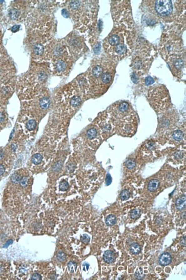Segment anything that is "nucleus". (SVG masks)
Returning <instances> with one entry per match:
<instances>
[{
  "instance_id": "obj_43",
  "label": "nucleus",
  "mask_w": 186,
  "mask_h": 280,
  "mask_svg": "<svg viewBox=\"0 0 186 280\" xmlns=\"http://www.w3.org/2000/svg\"><path fill=\"white\" fill-rule=\"evenodd\" d=\"M13 243V241L12 240H9V241H8L7 243H6V244L5 245V246H3V247H7L8 246H9V245H10V244H12Z\"/></svg>"
},
{
  "instance_id": "obj_18",
  "label": "nucleus",
  "mask_w": 186,
  "mask_h": 280,
  "mask_svg": "<svg viewBox=\"0 0 186 280\" xmlns=\"http://www.w3.org/2000/svg\"><path fill=\"white\" fill-rule=\"evenodd\" d=\"M98 134V129L95 127H92L89 128L86 133L87 137L88 138V139L89 140H94L96 137H97Z\"/></svg>"
},
{
  "instance_id": "obj_23",
  "label": "nucleus",
  "mask_w": 186,
  "mask_h": 280,
  "mask_svg": "<svg viewBox=\"0 0 186 280\" xmlns=\"http://www.w3.org/2000/svg\"><path fill=\"white\" fill-rule=\"evenodd\" d=\"M43 157L40 153H36L34 154L32 157V162L35 165H38L40 164L43 160Z\"/></svg>"
},
{
  "instance_id": "obj_34",
  "label": "nucleus",
  "mask_w": 186,
  "mask_h": 280,
  "mask_svg": "<svg viewBox=\"0 0 186 280\" xmlns=\"http://www.w3.org/2000/svg\"><path fill=\"white\" fill-rule=\"evenodd\" d=\"M174 156H175V159L177 160H180L184 157V153L182 151H178L175 153L174 154Z\"/></svg>"
},
{
  "instance_id": "obj_20",
  "label": "nucleus",
  "mask_w": 186,
  "mask_h": 280,
  "mask_svg": "<svg viewBox=\"0 0 186 280\" xmlns=\"http://www.w3.org/2000/svg\"><path fill=\"white\" fill-rule=\"evenodd\" d=\"M130 251L133 254H139L141 252L142 248L138 243H133L130 246Z\"/></svg>"
},
{
  "instance_id": "obj_2",
  "label": "nucleus",
  "mask_w": 186,
  "mask_h": 280,
  "mask_svg": "<svg viewBox=\"0 0 186 280\" xmlns=\"http://www.w3.org/2000/svg\"><path fill=\"white\" fill-rule=\"evenodd\" d=\"M163 57L169 64L172 71L178 73L184 65L182 43L175 32L168 30L163 34L160 44Z\"/></svg>"
},
{
  "instance_id": "obj_19",
  "label": "nucleus",
  "mask_w": 186,
  "mask_h": 280,
  "mask_svg": "<svg viewBox=\"0 0 186 280\" xmlns=\"http://www.w3.org/2000/svg\"><path fill=\"white\" fill-rule=\"evenodd\" d=\"M160 182L156 179H153L149 182L148 189L149 192H155L159 188Z\"/></svg>"
},
{
  "instance_id": "obj_3",
  "label": "nucleus",
  "mask_w": 186,
  "mask_h": 280,
  "mask_svg": "<svg viewBox=\"0 0 186 280\" xmlns=\"http://www.w3.org/2000/svg\"><path fill=\"white\" fill-rule=\"evenodd\" d=\"M49 67L43 63H36L25 75L21 76L17 83L19 97L26 99L31 97L33 90L44 83L47 80Z\"/></svg>"
},
{
  "instance_id": "obj_17",
  "label": "nucleus",
  "mask_w": 186,
  "mask_h": 280,
  "mask_svg": "<svg viewBox=\"0 0 186 280\" xmlns=\"http://www.w3.org/2000/svg\"><path fill=\"white\" fill-rule=\"evenodd\" d=\"M103 259L106 263H113L115 260V253L111 250H107L104 253Z\"/></svg>"
},
{
  "instance_id": "obj_15",
  "label": "nucleus",
  "mask_w": 186,
  "mask_h": 280,
  "mask_svg": "<svg viewBox=\"0 0 186 280\" xmlns=\"http://www.w3.org/2000/svg\"><path fill=\"white\" fill-rule=\"evenodd\" d=\"M172 262V257L170 254L167 252L163 253L159 257V263L163 267L168 265Z\"/></svg>"
},
{
  "instance_id": "obj_9",
  "label": "nucleus",
  "mask_w": 186,
  "mask_h": 280,
  "mask_svg": "<svg viewBox=\"0 0 186 280\" xmlns=\"http://www.w3.org/2000/svg\"><path fill=\"white\" fill-rule=\"evenodd\" d=\"M16 69L13 63L6 54L0 56V84L15 78Z\"/></svg>"
},
{
  "instance_id": "obj_35",
  "label": "nucleus",
  "mask_w": 186,
  "mask_h": 280,
  "mask_svg": "<svg viewBox=\"0 0 186 280\" xmlns=\"http://www.w3.org/2000/svg\"><path fill=\"white\" fill-rule=\"evenodd\" d=\"M81 241L85 244H87L90 241V237L87 234H84L81 237Z\"/></svg>"
},
{
  "instance_id": "obj_44",
  "label": "nucleus",
  "mask_w": 186,
  "mask_h": 280,
  "mask_svg": "<svg viewBox=\"0 0 186 280\" xmlns=\"http://www.w3.org/2000/svg\"><path fill=\"white\" fill-rule=\"evenodd\" d=\"M4 157V154L2 150H0V160H1Z\"/></svg>"
},
{
  "instance_id": "obj_22",
  "label": "nucleus",
  "mask_w": 186,
  "mask_h": 280,
  "mask_svg": "<svg viewBox=\"0 0 186 280\" xmlns=\"http://www.w3.org/2000/svg\"><path fill=\"white\" fill-rule=\"evenodd\" d=\"M116 218L115 215H109L107 217L105 220L106 225L108 226H113L116 223Z\"/></svg>"
},
{
  "instance_id": "obj_14",
  "label": "nucleus",
  "mask_w": 186,
  "mask_h": 280,
  "mask_svg": "<svg viewBox=\"0 0 186 280\" xmlns=\"http://www.w3.org/2000/svg\"><path fill=\"white\" fill-rule=\"evenodd\" d=\"M8 123V115L3 106L0 105V130L6 127Z\"/></svg>"
},
{
  "instance_id": "obj_8",
  "label": "nucleus",
  "mask_w": 186,
  "mask_h": 280,
  "mask_svg": "<svg viewBox=\"0 0 186 280\" xmlns=\"http://www.w3.org/2000/svg\"><path fill=\"white\" fill-rule=\"evenodd\" d=\"M28 3L25 1H14L7 12L8 21L11 23H20L28 16Z\"/></svg>"
},
{
  "instance_id": "obj_33",
  "label": "nucleus",
  "mask_w": 186,
  "mask_h": 280,
  "mask_svg": "<svg viewBox=\"0 0 186 280\" xmlns=\"http://www.w3.org/2000/svg\"><path fill=\"white\" fill-rule=\"evenodd\" d=\"M3 54H6V53H5V49H4V48H3V45L2 33H1V31L0 30V56L3 55Z\"/></svg>"
},
{
  "instance_id": "obj_24",
  "label": "nucleus",
  "mask_w": 186,
  "mask_h": 280,
  "mask_svg": "<svg viewBox=\"0 0 186 280\" xmlns=\"http://www.w3.org/2000/svg\"><path fill=\"white\" fill-rule=\"evenodd\" d=\"M125 166L128 170H132L136 167L135 161L132 158L127 159L125 162Z\"/></svg>"
},
{
  "instance_id": "obj_28",
  "label": "nucleus",
  "mask_w": 186,
  "mask_h": 280,
  "mask_svg": "<svg viewBox=\"0 0 186 280\" xmlns=\"http://www.w3.org/2000/svg\"><path fill=\"white\" fill-rule=\"evenodd\" d=\"M69 188V184L66 181H61L59 184V189L61 191H65Z\"/></svg>"
},
{
  "instance_id": "obj_40",
  "label": "nucleus",
  "mask_w": 186,
  "mask_h": 280,
  "mask_svg": "<svg viewBox=\"0 0 186 280\" xmlns=\"http://www.w3.org/2000/svg\"><path fill=\"white\" fill-rule=\"evenodd\" d=\"M19 28H20V25H13V26L12 27V29H12V31L13 32H16L18 31Z\"/></svg>"
},
{
  "instance_id": "obj_27",
  "label": "nucleus",
  "mask_w": 186,
  "mask_h": 280,
  "mask_svg": "<svg viewBox=\"0 0 186 280\" xmlns=\"http://www.w3.org/2000/svg\"><path fill=\"white\" fill-rule=\"evenodd\" d=\"M21 178H22L21 177L20 174H14L11 177V181L14 184H17L20 183Z\"/></svg>"
},
{
  "instance_id": "obj_16",
  "label": "nucleus",
  "mask_w": 186,
  "mask_h": 280,
  "mask_svg": "<svg viewBox=\"0 0 186 280\" xmlns=\"http://www.w3.org/2000/svg\"><path fill=\"white\" fill-rule=\"evenodd\" d=\"M175 206L178 211H183L186 210V198L185 195H182L176 199Z\"/></svg>"
},
{
  "instance_id": "obj_29",
  "label": "nucleus",
  "mask_w": 186,
  "mask_h": 280,
  "mask_svg": "<svg viewBox=\"0 0 186 280\" xmlns=\"http://www.w3.org/2000/svg\"><path fill=\"white\" fill-rule=\"evenodd\" d=\"M68 270L71 272H73L74 271H76V268H77V264L76 262L71 261L68 265Z\"/></svg>"
},
{
  "instance_id": "obj_11",
  "label": "nucleus",
  "mask_w": 186,
  "mask_h": 280,
  "mask_svg": "<svg viewBox=\"0 0 186 280\" xmlns=\"http://www.w3.org/2000/svg\"><path fill=\"white\" fill-rule=\"evenodd\" d=\"M154 2V11L158 16L167 17L173 13V5L171 1L158 0Z\"/></svg>"
},
{
  "instance_id": "obj_41",
  "label": "nucleus",
  "mask_w": 186,
  "mask_h": 280,
  "mask_svg": "<svg viewBox=\"0 0 186 280\" xmlns=\"http://www.w3.org/2000/svg\"><path fill=\"white\" fill-rule=\"evenodd\" d=\"M180 243L182 246H186V236H183L182 237L180 241Z\"/></svg>"
},
{
  "instance_id": "obj_30",
  "label": "nucleus",
  "mask_w": 186,
  "mask_h": 280,
  "mask_svg": "<svg viewBox=\"0 0 186 280\" xmlns=\"http://www.w3.org/2000/svg\"><path fill=\"white\" fill-rule=\"evenodd\" d=\"M144 275L143 273L142 269H139V271H137L135 274V277L136 280H142L144 277Z\"/></svg>"
},
{
  "instance_id": "obj_4",
  "label": "nucleus",
  "mask_w": 186,
  "mask_h": 280,
  "mask_svg": "<svg viewBox=\"0 0 186 280\" xmlns=\"http://www.w3.org/2000/svg\"><path fill=\"white\" fill-rule=\"evenodd\" d=\"M68 8L78 29L85 31L94 26L96 16L93 3L87 1H71L68 3Z\"/></svg>"
},
{
  "instance_id": "obj_6",
  "label": "nucleus",
  "mask_w": 186,
  "mask_h": 280,
  "mask_svg": "<svg viewBox=\"0 0 186 280\" xmlns=\"http://www.w3.org/2000/svg\"><path fill=\"white\" fill-rule=\"evenodd\" d=\"M128 1H115L113 8V17L114 22L118 24L117 28L128 31L132 25L130 7Z\"/></svg>"
},
{
  "instance_id": "obj_1",
  "label": "nucleus",
  "mask_w": 186,
  "mask_h": 280,
  "mask_svg": "<svg viewBox=\"0 0 186 280\" xmlns=\"http://www.w3.org/2000/svg\"><path fill=\"white\" fill-rule=\"evenodd\" d=\"M103 47L109 58L118 61L130 55L132 51L133 41L129 31L116 27L105 38Z\"/></svg>"
},
{
  "instance_id": "obj_36",
  "label": "nucleus",
  "mask_w": 186,
  "mask_h": 280,
  "mask_svg": "<svg viewBox=\"0 0 186 280\" xmlns=\"http://www.w3.org/2000/svg\"><path fill=\"white\" fill-rule=\"evenodd\" d=\"M155 82L154 79L151 76H147L145 80V83L146 86H149L152 85Z\"/></svg>"
},
{
  "instance_id": "obj_38",
  "label": "nucleus",
  "mask_w": 186,
  "mask_h": 280,
  "mask_svg": "<svg viewBox=\"0 0 186 280\" xmlns=\"http://www.w3.org/2000/svg\"><path fill=\"white\" fill-rule=\"evenodd\" d=\"M31 280H41V276L39 274H34L33 276H32V278H31Z\"/></svg>"
},
{
  "instance_id": "obj_37",
  "label": "nucleus",
  "mask_w": 186,
  "mask_h": 280,
  "mask_svg": "<svg viewBox=\"0 0 186 280\" xmlns=\"http://www.w3.org/2000/svg\"><path fill=\"white\" fill-rule=\"evenodd\" d=\"M112 183V178L111 176V175L110 174H107V177H106V179H105V183H106V185H109V184H111Z\"/></svg>"
},
{
  "instance_id": "obj_5",
  "label": "nucleus",
  "mask_w": 186,
  "mask_h": 280,
  "mask_svg": "<svg viewBox=\"0 0 186 280\" xmlns=\"http://www.w3.org/2000/svg\"><path fill=\"white\" fill-rule=\"evenodd\" d=\"M112 115L113 122L125 134L131 133L136 127V119L128 103L122 102L113 106Z\"/></svg>"
},
{
  "instance_id": "obj_12",
  "label": "nucleus",
  "mask_w": 186,
  "mask_h": 280,
  "mask_svg": "<svg viewBox=\"0 0 186 280\" xmlns=\"http://www.w3.org/2000/svg\"><path fill=\"white\" fill-rule=\"evenodd\" d=\"M64 41L71 56L73 55H79L84 49L83 42L78 36L71 35Z\"/></svg>"
},
{
  "instance_id": "obj_13",
  "label": "nucleus",
  "mask_w": 186,
  "mask_h": 280,
  "mask_svg": "<svg viewBox=\"0 0 186 280\" xmlns=\"http://www.w3.org/2000/svg\"><path fill=\"white\" fill-rule=\"evenodd\" d=\"M15 78L9 82L0 84V105L3 106V103L10 98L15 89Z\"/></svg>"
},
{
  "instance_id": "obj_7",
  "label": "nucleus",
  "mask_w": 186,
  "mask_h": 280,
  "mask_svg": "<svg viewBox=\"0 0 186 280\" xmlns=\"http://www.w3.org/2000/svg\"><path fill=\"white\" fill-rule=\"evenodd\" d=\"M153 49L148 47H143L137 50L136 55L132 60V68L135 71H145L151 63Z\"/></svg>"
},
{
  "instance_id": "obj_32",
  "label": "nucleus",
  "mask_w": 186,
  "mask_h": 280,
  "mask_svg": "<svg viewBox=\"0 0 186 280\" xmlns=\"http://www.w3.org/2000/svg\"><path fill=\"white\" fill-rule=\"evenodd\" d=\"M57 257H58V259L59 261L64 262L66 258V256H65V253H63V251H58Z\"/></svg>"
},
{
  "instance_id": "obj_26",
  "label": "nucleus",
  "mask_w": 186,
  "mask_h": 280,
  "mask_svg": "<svg viewBox=\"0 0 186 280\" xmlns=\"http://www.w3.org/2000/svg\"><path fill=\"white\" fill-rule=\"evenodd\" d=\"M141 215V211L139 209H134L130 212V217L132 219H137L139 218Z\"/></svg>"
},
{
  "instance_id": "obj_39",
  "label": "nucleus",
  "mask_w": 186,
  "mask_h": 280,
  "mask_svg": "<svg viewBox=\"0 0 186 280\" xmlns=\"http://www.w3.org/2000/svg\"><path fill=\"white\" fill-rule=\"evenodd\" d=\"M61 167H62V164H61V163H60V162H59V163H58L57 164L55 165V166H54V171H59V169H61Z\"/></svg>"
},
{
  "instance_id": "obj_25",
  "label": "nucleus",
  "mask_w": 186,
  "mask_h": 280,
  "mask_svg": "<svg viewBox=\"0 0 186 280\" xmlns=\"http://www.w3.org/2000/svg\"><path fill=\"white\" fill-rule=\"evenodd\" d=\"M130 196H131V194H130V192L128 190L124 189L121 192V193L120 194V198L122 200L125 201V200H127L130 198Z\"/></svg>"
},
{
  "instance_id": "obj_42",
  "label": "nucleus",
  "mask_w": 186,
  "mask_h": 280,
  "mask_svg": "<svg viewBox=\"0 0 186 280\" xmlns=\"http://www.w3.org/2000/svg\"><path fill=\"white\" fill-rule=\"evenodd\" d=\"M5 171V168L3 165L0 164V176H2L4 174Z\"/></svg>"
},
{
  "instance_id": "obj_31",
  "label": "nucleus",
  "mask_w": 186,
  "mask_h": 280,
  "mask_svg": "<svg viewBox=\"0 0 186 280\" xmlns=\"http://www.w3.org/2000/svg\"><path fill=\"white\" fill-rule=\"evenodd\" d=\"M28 183V180L27 177L24 176V177H23V178H21L20 182V184L21 186L22 187L25 188V187H27Z\"/></svg>"
},
{
  "instance_id": "obj_21",
  "label": "nucleus",
  "mask_w": 186,
  "mask_h": 280,
  "mask_svg": "<svg viewBox=\"0 0 186 280\" xmlns=\"http://www.w3.org/2000/svg\"><path fill=\"white\" fill-rule=\"evenodd\" d=\"M173 140L177 142H180L183 140L184 134L183 132L180 130H176L173 133L172 135Z\"/></svg>"
},
{
  "instance_id": "obj_10",
  "label": "nucleus",
  "mask_w": 186,
  "mask_h": 280,
  "mask_svg": "<svg viewBox=\"0 0 186 280\" xmlns=\"http://www.w3.org/2000/svg\"><path fill=\"white\" fill-rule=\"evenodd\" d=\"M50 70L56 75H63L69 71L72 65L70 54L61 56L50 62Z\"/></svg>"
}]
</instances>
